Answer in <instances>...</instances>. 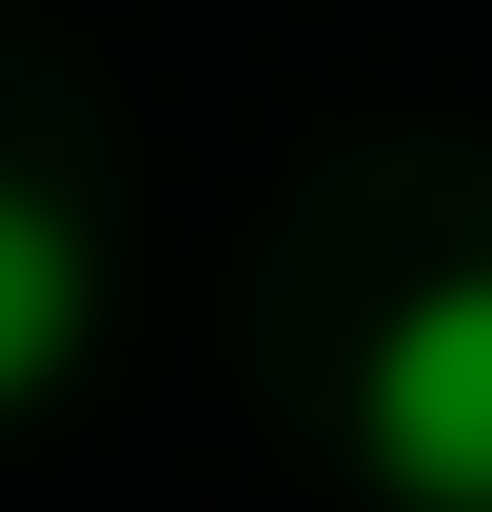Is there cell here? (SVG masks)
<instances>
[{"instance_id":"6da1fadb","label":"cell","mask_w":492,"mask_h":512,"mask_svg":"<svg viewBox=\"0 0 492 512\" xmlns=\"http://www.w3.org/2000/svg\"><path fill=\"white\" fill-rule=\"evenodd\" d=\"M355 434H374V473H394V493H433V512H492V256H453L414 316L374 335Z\"/></svg>"},{"instance_id":"7a4b0ae2","label":"cell","mask_w":492,"mask_h":512,"mask_svg":"<svg viewBox=\"0 0 492 512\" xmlns=\"http://www.w3.org/2000/svg\"><path fill=\"white\" fill-rule=\"evenodd\" d=\"M79 355H99V237H79V197L0 178V414H40Z\"/></svg>"}]
</instances>
